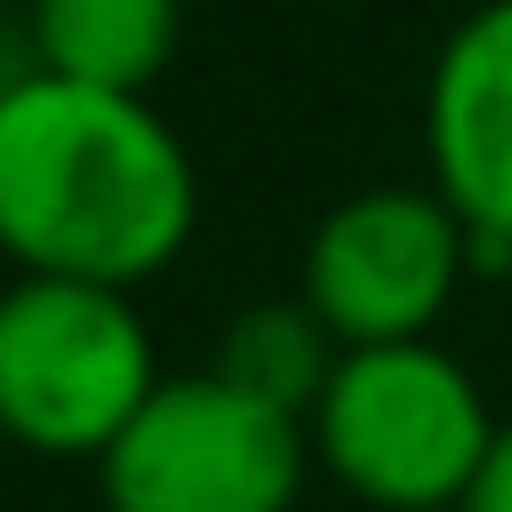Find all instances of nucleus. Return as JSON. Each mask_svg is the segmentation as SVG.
Instances as JSON below:
<instances>
[{
	"mask_svg": "<svg viewBox=\"0 0 512 512\" xmlns=\"http://www.w3.org/2000/svg\"><path fill=\"white\" fill-rule=\"evenodd\" d=\"M312 424L200 376H160L128 432L96 456L104 512H296L312 472Z\"/></svg>",
	"mask_w": 512,
	"mask_h": 512,
	"instance_id": "obj_4",
	"label": "nucleus"
},
{
	"mask_svg": "<svg viewBox=\"0 0 512 512\" xmlns=\"http://www.w3.org/2000/svg\"><path fill=\"white\" fill-rule=\"evenodd\" d=\"M184 0H24V64L88 88L152 96L176 64Z\"/></svg>",
	"mask_w": 512,
	"mask_h": 512,
	"instance_id": "obj_7",
	"label": "nucleus"
},
{
	"mask_svg": "<svg viewBox=\"0 0 512 512\" xmlns=\"http://www.w3.org/2000/svg\"><path fill=\"white\" fill-rule=\"evenodd\" d=\"M0 456H8V432H0Z\"/></svg>",
	"mask_w": 512,
	"mask_h": 512,
	"instance_id": "obj_11",
	"label": "nucleus"
},
{
	"mask_svg": "<svg viewBox=\"0 0 512 512\" xmlns=\"http://www.w3.org/2000/svg\"><path fill=\"white\" fill-rule=\"evenodd\" d=\"M424 160L432 192L472 232L512 240V0H480L440 40L424 80Z\"/></svg>",
	"mask_w": 512,
	"mask_h": 512,
	"instance_id": "obj_6",
	"label": "nucleus"
},
{
	"mask_svg": "<svg viewBox=\"0 0 512 512\" xmlns=\"http://www.w3.org/2000/svg\"><path fill=\"white\" fill-rule=\"evenodd\" d=\"M464 504L472 512H512V424H496V448H488V464H480Z\"/></svg>",
	"mask_w": 512,
	"mask_h": 512,
	"instance_id": "obj_9",
	"label": "nucleus"
},
{
	"mask_svg": "<svg viewBox=\"0 0 512 512\" xmlns=\"http://www.w3.org/2000/svg\"><path fill=\"white\" fill-rule=\"evenodd\" d=\"M464 280H472L464 216L432 184H368V192H344L312 224L296 296L352 352V344L432 336V320L448 312Z\"/></svg>",
	"mask_w": 512,
	"mask_h": 512,
	"instance_id": "obj_5",
	"label": "nucleus"
},
{
	"mask_svg": "<svg viewBox=\"0 0 512 512\" xmlns=\"http://www.w3.org/2000/svg\"><path fill=\"white\" fill-rule=\"evenodd\" d=\"M200 224V168L152 96L16 72L0 88V256L16 272L144 288Z\"/></svg>",
	"mask_w": 512,
	"mask_h": 512,
	"instance_id": "obj_1",
	"label": "nucleus"
},
{
	"mask_svg": "<svg viewBox=\"0 0 512 512\" xmlns=\"http://www.w3.org/2000/svg\"><path fill=\"white\" fill-rule=\"evenodd\" d=\"M160 392L136 288L16 272L0 288V432L24 456H104Z\"/></svg>",
	"mask_w": 512,
	"mask_h": 512,
	"instance_id": "obj_3",
	"label": "nucleus"
},
{
	"mask_svg": "<svg viewBox=\"0 0 512 512\" xmlns=\"http://www.w3.org/2000/svg\"><path fill=\"white\" fill-rule=\"evenodd\" d=\"M496 448V408L480 376L432 336L352 344L312 408V456L368 512L464 504Z\"/></svg>",
	"mask_w": 512,
	"mask_h": 512,
	"instance_id": "obj_2",
	"label": "nucleus"
},
{
	"mask_svg": "<svg viewBox=\"0 0 512 512\" xmlns=\"http://www.w3.org/2000/svg\"><path fill=\"white\" fill-rule=\"evenodd\" d=\"M408 512H472V504H408Z\"/></svg>",
	"mask_w": 512,
	"mask_h": 512,
	"instance_id": "obj_10",
	"label": "nucleus"
},
{
	"mask_svg": "<svg viewBox=\"0 0 512 512\" xmlns=\"http://www.w3.org/2000/svg\"><path fill=\"white\" fill-rule=\"evenodd\" d=\"M336 360H344V344H336V328L304 296H264V304H240L224 320L208 368L224 384H240V392H256V400H272V408H288V416L312 424Z\"/></svg>",
	"mask_w": 512,
	"mask_h": 512,
	"instance_id": "obj_8",
	"label": "nucleus"
}]
</instances>
